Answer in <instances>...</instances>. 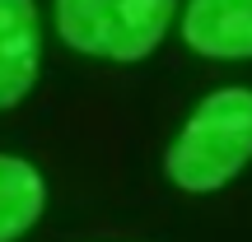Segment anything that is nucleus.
I'll use <instances>...</instances> for the list:
<instances>
[{"instance_id": "obj_2", "label": "nucleus", "mask_w": 252, "mask_h": 242, "mask_svg": "<svg viewBox=\"0 0 252 242\" xmlns=\"http://www.w3.org/2000/svg\"><path fill=\"white\" fill-rule=\"evenodd\" d=\"M178 0H56V33L98 61H145L163 42Z\"/></svg>"}, {"instance_id": "obj_3", "label": "nucleus", "mask_w": 252, "mask_h": 242, "mask_svg": "<svg viewBox=\"0 0 252 242\" xmlns=\"http://www.w3.org/2000/svg\"><path fill=\"white\" fill-rule=\"evenodd\" d=\"M42 70L37 0H0V112L19 108Z\"/></svg>"}, {"instance_id": "obj_5", "label": "nucleus", "mask_w": 252, "mask_h": 242, "mask_svg": "<svg viewBox=\"0 0 252 242\" xmlns=\"http://www.w3.org/2000/svg\"><path fill=\"white\" fill-rule=\"evenodd\" d=\"M47 210V177L19 154H0V242H19Z\"/></svg>"}, {"instance_id": "obj_4", "label": "nucleus", "mask_w": 252, "mask_h": 242, "mask_svg": "<svg viewBox=\"0 0 252 242\" xmlns=\"http://www.w3.org/2000/svg\"><path fill=\"white\" fill-rule=\"evenodd\" d=\"M182 42L210 61H252V0H187Z\"/></svg>"}, {"instance_id": "obj_1", "label": "nucleus", "mask_w": 252, "mask_h": 242, "mask_svg": "<svg viewBox=\"0 0 252 242\" xmlns=\"http://www.w3.org/2000/svg\"><path fill=\"white\" fill-rule=\"evenodd\" d=\"M252 163V89L229 84L196 103L163 154V172L187 196H215Z\"/></svg>"}]
</instances>
